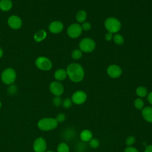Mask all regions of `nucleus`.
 Segmentation results:
<instances>
[{"instance_id": "1", "label": "nucleus", "mask_w": 152, "mask_h": 152, "mask_svg": "<svg viewBox=\"0 0 152 152\" xmlns=\"http://www.w3.org/2000/svg\"><path fill=\"white\" fill-rule=\"evenodd\" d=\"M66 71L69 79L74 83H79L84 78V69L82 66L78 63H71L69 64L66 68Z\"/></svg>"}, {"instance_id": "2", "label": "nucleus", "mask_w": 152, "mask_h": 152, "mask_svg": "<svg viewBox=\"0 0 152 152\" xmlns=\"http://www.w3.org/2000/svg\"><path fill=\"white\" fill-rule=\"evenodd\" d=\"M58 125L55 118H43L40 119L37 123L39 128L44 131H51L55 129Z\"/></svg>"}, {"instance_id": "3", "label": "nucleus", "mask_w": 152, "mask_h": 152, "mask_svg": "<svg viewBox=\"0 0 152 152\" xmlns=\"http://www.w3.org/2000/svg\"><path fill=\"white\" fill-rule=\"evenodd\" d=\"M106 29L111 33H116L121 28V23L118 19L115 17H109L104 21Z\"/></svg>"}, {"instance_id": "4", "label": "nucleus", "mask_w": 152, "mask_h": 152, "mask_svg": "<svg viewBox=\"0 0 152 152\" xmlns=\"http://www.w3.org/2000/svg\"><path fill=\"white\" fill-rule=\"evenodd\" d=\"M17 74L14 69L12 68H7L5 69L1 74L2 81L7 84H12L16 80Z\"/></svg>"}, {"instance_id": "5", "label": "nucleus", "mask_w": 152, "mask_h": 152, "mask_svg": "<svg viewBox=\"0 0 152 152\" xmlns=\"http://www.w3.org/2000/svg\"><path fill=\"white\" fill-rule=\"evenodd\" d=\"M80 49L86 53L93 52L96 48V43L94 41L88 37L83 39L79 43Z\"/></svg>"}, {"instance_id": "6", "label": "nucleus", "mask_w": 152, "mask_h": 152, "mask_svg": "<svg viewBox=\"0 0 152 152\" xmlns=\"http://www.w3.org/2000/svg\"><path fill=\"white\" fill-rule=\"evenodd\" d=\"M36 67L42 71H49L52 67L51 61L45 56H39L35 61Z\"/></svg>"}, {"instance_id": "7", "label": "nucleus", "mask_w": 152, "mask_h": 152, "mask_svg": "<svg viewBox=\"0 0 152 152\" xmlns=\"http://www.w3.org/2000/svg\"><path fill=\"white\" fill-rule=\"evenodd\" d=\"M83 29L81 28V26L77 24V23H74L71 24L67 29V34L69 37L72 39H75L78 37L81 33H82Z\"/></svg>"}, {"instance_id": "8", "label": "nucleus", "mask_w": 152, "mask_h": 152, "mask_svg": "<svg viewBox=\"0 0 152 152\" xmlns=\"http://www.w3.org/2000/svg\"><path fill=\"white\" fill-rule=\"evenodd\" d=\"M7 23L10 27L14 30H17L22 26V20L21 18L16 15H12L8 18Z\"/></svg>"}, {"instance_id": "9", "label": "nucleus", "mask_w": 152, "mask_h": 152, "mask_svg": "<svg viewBox=\"0 0 152 152\" xmlns=\"http://www.w3.org/2000/svg\"><path fill=\"white\" fill-rule=\"evenodd\" d=\"M49 89L50 92L55 96H60L64 91L63 85L58 81L52 82L49 86Z\"/></svg>"}, {"instance_id": "10", "label": "nucleus", "mask_w": 152, "mask_h": 152, "mask_svg": "<svg viewBox=\"0 0 152 152\" xmlns=\"http://www.w3.org/2000/svg\"><path fill=\"white\" fill-rule=\"evenodd\" d=\"M46 147V142L42 137L37 138L33 142V148L35 152H45Z\"/></svg>"}, {"instance_id": "11", "label": "nucleus", "mask_w": 152, "mask_h": 152, "mask_svg": "<svg viewBox=\"0 0 152 152\" xmlns=\"http://www.w3.org/2000/svg\"><path fill=\"white\" fill-rule=\"evenodd\" d=\"M71 100L72 102L76 104H81L86 101L87 94L83 91H77L72 94Z\"/></svg>"}, {"instance_id": "12", "label": "nucleus", "mask_w": 152, "mask_h": 152, "mask_svg": "<svg viewBox=\"0 0 152 152\" xmlns=\"http://www.w3.org/2000/svg\"><path fill=\"white\" fill-rule=\"evenodd\" d=\"M122 69L117 65H111L109 66L107 69V73L108 75L112 78H116L119 77L122 74Z\"/></svg>"}, {"instance_id": "13", "label": "nucleus", "mask_w": 152, "mask_h": 152, "mask_svg": "<svg viewBox=\"0 0 152 152\" xmlns=\"http://www.w3.org/2000/svg\"><path fill=\"white\" fill-rule=\"evenodd\" d=\"M64 29V24L59 21H53L49 25V30L53 34L61 33Z\"/></svg>"}, {"instance_id": "14", "label": "nucleus", "mask_w": 152, "mask_h": 152, "mask_svg": "<svg viewBox=\"0 0 152 152\" xmlns=\"http://www.w3.org/2000/svg\"><path fill=\"white\" fill-rule=\"evenodd\" d=\"M143 118L148 122L152 123V107L147 106L142 109Z\"/></svg>"}, {"instance_id": "15", "label": "nucleus", "mask_w": 152, "mask_h": 152, "mask_svg": "<svg viewBox=\"0 0 152 152\" xmlns=\"http://www.w3.org/2000/svg\"><path fill=\"white\" fill-rule=\"evenodd\" d=\"M67 77V73L65 69L61 68L57 69L54 74L55 78L58 81H62L64 80Z\"/></svg>"}, {"instance_id": "16", "label": "nucleus", "mask_w": 152, "mask_h": 152, "mask_svg": "<svg viewBox=\"0 0 152 152\" xmlns=\"http://www.w3.org/2000/svg\"><path fill=\"white\" fill-rule=\"evenodd\" d=\"M80 137L83 142H88L93 137L92 132L88 129H84L80 133Z\"/></svg>"}, {"instance_id": "17", "label": "nucleus", "mask_w": 152, "mask_h": 152, "mask_svg": "<svg viewBox=\"0 0 152 152\" xmlns=\"http://www.w3.org/2000/svg\"><path fill=\"white\" fill-rule=\"evenodd\" d=\"M12 7L11 0H0V10L3 11H10Z\"/></svg>"}, {"instance_id": "18", "label": "nucleus", "mask_w": 152, "mask_h": 152, "mask_svg": "<svg viewBox=\"0 0 152 152\" xmlns=\"http://www.w3.org/2000/svg\"><path fill=\"white\" fill-rule=\"evenodd\" d=\"M46 36H47V33L45 31V30H40L34 34L33 38L36 42H40L45 39V38L46 37Z\"/></svg>"}, {"instance_id": "19", "label": "nucleus", "mask_w": 152, "mask_h": 152, "mask_svg": "<svg viewBox=\"0 0 152 152\" xmlns=\"http://www.w3.org/2000/svg\"><path fill=\"white\" fill-rule=\"evenodd\" d=\"M87 18L86 12L84 10H80L76 14V20L78 23H84Z\"/></svg>"}, {"instance_id": "20", "label": "nucleus", "mask_w": 152, "mask_h": 152, "mask_svg": "<svg viewBox=\"0 0 152 152\" xmlns=\"http://www.w3.org/2000/svg\"><path fill=\"white\" fill-rule=\"evenodd\" d=\"M136 94L140 97H144L148 94V91L145 87L140 86L136 89Z\"/></svg>"}, {"instance_id": "21", "label": "nucleus", "mask_w": 152, "mask_h": 152, "mask_svg": "<svg viewBox=\"0 0 152 152\" xmlns=\"http://www.w3.org/2000/svg\"><path fill=\"white\" fill-rule=\"evenodd\" d=\"M57 152H69V147L65 142H61L57 147Z\"/></svg>"}, {"instance_id": "22", "label": "nucleus", "mask_w": 152, "mask_h": 152, "mask_svg": "<svg viewBox=\"0 0 152 152\" xmlns=\"http://www.w3.org/2000/svg\"><path fill=\"white\" fill-rule=\"evenodd\" d=\"M134 106L138 110H142L144 108V101L141 98H137L134 101Z\"/></svg>"}, {"instance_id": "23", "label": "nucleus", "mask_w": 152, "mask_h": 152, "mask_svg": "<svg viewBox=\"0 0 152 152\" xmlns=\"http://www.w3.org/2000/svg\"><path fill=\"white\" fill-rule=\"evenodd\" d=\"M113 41L114 42L118 45H121L124 43V39L122 37V36H121V34H116L113 36Z\"/></svg>"}, {"instance_id": "24", "label": "nucleus", "mask_w": 152, "mask_h": 152, "mask_svg": "<svg viewBox=\"0 0 152 152\" xmlns=\"http://www.w3.org/2000/svg\"><path fill=\"white\" fill-rule=\"evenodd\" d=\"M72 58L75 60L79 59L82 56V51L80 49H75L72 52Z\"/></svg>"}, {"instance_id": "25", "label": "nucleus", "mask_w": 152, "mask_h": 152, "mask_svg": "<svg viewBox=\"0 0 152 152\" xmlns=\"http://www.w3.org/2000/svg\"><path fill=\"white\" fill-rule=\"evenodd\" d=\"M89 145L91 147L93 148H96L99 146V141L97 139L91 138L89 141Z\"/></svg>"}, {"instance_id": "26", "label": "nucleus", "mask_w": 152, "mask_h": 152, "mask_svg": "<svg viewBox=\"0 0 152 152\" xmlns=\"http://www.w3.org/2000/svg\"><path fill=\"white\" fill-rule=\"evenodd\" d=\"M72 101L71 99L66 98L64 100L62 104L65 108L67 109V108H69L72 106Z\"/></svg>"}, {"instance_id": "27", "label": "nucleus", "mask_w": 152, "mask_h": 152, "mask_svg": "<svg viewBox=\"0 0 152 152\" xmlns=\"http://www.w3.org/2000/svg\"><path fill=\"white\" fill-rule=\"evenodd\" d=\"M17 91V87L15 85L11 84L8 88V93L10 94H14Z\"/></svg>"}, {"instance_id": "28", "label": "nucleus", "mask_w": 152, "mask_h": 152, "mask_svg": "<svg viewBox=\"0 0 152 152\" xmlns=\"http://www.w3.org/2000/svg\"><path fill=\"white\" fill-rule=\"evenodd\" d=\"M135 141V138L134 137H133V136H129L126 138V140L125 141V143H126V144L127 145L131 146L132 145H133L134 144Z\"/></svg>"}, {"instance_id": "29", "label": "nucleus", "mask_w": 152, "mask_h": 152, "mask_svg": "<svg viewBox=\"0 0 152 152\" xmlns=\"http://www.w3.org/2000/svg\"><path fill=\"white\" fill-rule=\"evenodd\" d=\"M62 102V99L60 97V96H55L53 99V104L55 106H59Z\"/></svg>"}, {"instance_id": "30", "label": "nucleus", "mask_w": 152, "mask_h": 152, "mask_svg": "<svg viewBox=\"0 0 152 152\" xmlns=\"http://www.w3.org/2000/svg\"><path fill=\"white\" fill-rule=\"evenodd\" d=\"M91 27V25L89 22H84L83 23V25L81 26V28L84 31H88L89 30H90Z\"/></svg>"}, {"instance_id": "31", "label": "nucleus", "mask_w": 152, "mask_h": 152, "mask_svg": "<svg viewBox=\"0 0 152 152\" xmlns=\"http://www.w3.org/2000/svg\"><path fill=\"white\" fill-rule=\"evenodd\" d=\"M55 119H56L58 122H62L65 120V114H64L62 113H59L56 116V118Z\"/></svg>"}, {"instance_id": "32", "label": "nucleus", "mask_w": 152, "mask_h": 152, "mask_svg": "<svg viewBox=\"0 0 152 152\" xmlns=\"http://www.w3.org/2000/svg\"><path fill=\"white\" fill-rule=\"evenodd\" d=\"M124 152H138V151L135 147H133L132 146H129L125 149Z\"/></svg>"}, {"instance_id": "33", "label": "nucleus", "mask_w": 152, "mask_h": 152, "mask_svg": "<svg viewBox=\"0 0 152 152\" xmlns=\"http://www.w3.org/2000/svg\"><path fill=\"white\" fill-rule=\"evenodd\" d=\"M113 39V35L112 33L108 32L105 34V39L107 41H110Z\"/></svg>"}, {"instance_id": "34", "label": "nucleus", "mask_w": 152, "mask_h": 152, "mask_svg": "<svg viewBox=\"0 0 152 152\" xmlns=\"http://www.w3.org/2000/svg\"><path fill=\"white\" fill-rule=\"evenodd\" d=\"M85 145L83 143H80L79 144H78V146L77 147V148L78 149V151H80V150L81 149V151H84V149H85Z\"/></svg>"}, {"instance_id": "35", "label": "nucleus", "mask_w": 152, "mask_h": 152, "mask_svg": "<svg viewBox=\"0 0 152 152\" xmlns=\"http://www.w3.org/2000/svg\"><path fill=\"white\" fill-rule=\"evenodd\" d=\"M147 100L148 102L152 105V91L147 94Z\"/></svg>"}, {"instance_id": "36", "label": "nucleus", "mask_w": 152, "mask_h": 152, "mask_svg": "<svg viewBox=\"0 0 152 152\" xmlns=\"http://www.w3.org/2000/svg\"><path fill=\"white\" fill-rule=\"evenodd\" d=\"M144 152H152V145H148L145 147Z\"/></svg>"}, {"instance_id": "37", "label": "nucleus", "mask_w": 152, "mask_h": 152, "mask_svg": "<svg viewBox=\"0 0 152 152\" xmlns=\"http://www.w3.org/2000/svg\"><path fill=\"white\" fill-rule=\"evenodd\" d=\"M3 54H4V52H3V50L1 48H0V58H1L3 56Z\"/></svg>"}, {"instance_id": "38", "label": "nucleus", "mask_w": 152, "mask_h": 152, "mask_svg": "<svg viewBox=\"0 0 152 152\" xmlns=\"http://www.w3.org/2000/svg\"><path fill=\"white\" fill-rule=\"evenodd\" d=\"M45 152H54V151H53L52 150H48V151H46Z\"/></svg>"}, {"instance_id": "39", "label": "nucleus", "mask_w": 152, "mask_h": 152, "mask_svg": "<svg viewBox=\"0 0 152 152\" xmlns=\"http://www.w3.org/2000/svg\"><path fill=\"white\" fill-rule=\"evenodd\" d=\"M1 107H2V103H1V102H0V109L1 108Z\"/></svg>"}]
</instances>
